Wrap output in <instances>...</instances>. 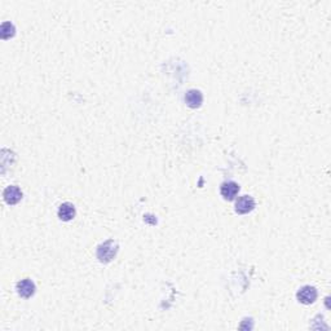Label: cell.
I'll list each match as a JSON object with an SVG mask.
<instances>
[{"label": "cell", "mask_w": 331, "mask_h": 331, "mask_svg": "<svg viewBox=\"0 0 331 331\" xmlns=\"http://www.w3.org/2000/svg\"><path fill=\"white\" fill-rule=\"evenodd\" d=\"M118 252V243L109 239L106 242L101 243L97 248V259L101 263H110Z\"/></svg>", "instance_id": "cell-1"}, {"label": "cell", "mask_w": 331, "mask_h": 331, "mask_svg": "<svg viewBox=\"0 0 331 331\" xmlns=\"http://www.w3.org/2000/svg\"><path fill=\"white\" fill-rule=\"evenodd\" d=\"M317 296H318L317 289L313 286H303L298 291V294H296V298H298L299 302L303 303V304H307V306L316 302Z\"/></svg>", "instance_id": "cell-2"}, {"label": "cell", "mask_w": 331, "mask_h": 331, "mask_svg": "<svg viewBox=\"0 0 331 331\" xmlns=\"http://www.w3.org/2000/svg\"><path fill=\"white\" fill-rule=\"evenodd\" d=\"M255 208V201L251 195H242L236 201V212L246 215Z\"/></svg>", "instance_id": "cell-3"}, {"label": "cell", "mask_w": 331, "mask_h": 331, "mask_svg": "<svg viewBox=\"0 0 331 331\" xmlns=\"http://www.w3.org/2000/svg\"><path fill=\"white\" fill-rule=\"evenodd\" d=\"M3 197L4 201L12 206V205H16V203H19L22 199V191L16 185H9V186L4 189Z\"/></svg>", "instance_id": "cell-4"}, {"label": "cell", "mask_w": 331, "mask_h": 331, "mask_svg": "<svg viewBox=\"0 0 331 331\" xmlns=\"http://www.w3.org/2000/svg\"><path fill=\"white\" fill-rule=\"evenodd\" d=\"M239 191V185L234 181H225L220 186V194L225 201H233Z\"/></svg>", "instance_id": "cell-5"}, {"label": "cell", "mask_w": 331, "mask_h": 331, "mask_svg": "<svg viewBox=\"0 0 331 331\" xmlns=\"http://www.w3.org/2000/svg\"><path fill=\"white\" fill-rule=\"evenodd\" d=\"M17 292H19L20 296H22L25 299L31 298L35 294V284L29 278L20 281L17 284Z\"/></svg>", "instance_id": "cell-6"}, {"label": "cell", "mask_w": 331, "mask_h": 331, "mask_svg": "<svg viewBox=\"0 0 331 331\" xmlns=\"http://www.w3.org/2000/svg\"><path fill=\"white\" fill-rule=\"evenodd\" d=\"M185 103L191 109H197L202 105L203 95L198 89H189L185 95Z\"/></svg>", "instance_id": "cell-7"}, {"label": "cell", "mask_w": 331, "mask_h": 331, "mask_svg": "<svg viewBox=\"0 0 331 331\" xmlns=\"http://www.w3.org/2000/svg\"><path fill=\"white\" fill-rule=\"evenodd\" d=\"M57 213H59V217L62 221H70V220H73L74 217H75L77 211H75V207H74L73 203L65 202L60 206L59 212Z\"/></svg>", "instance_id": "cell-8"}, {"label": "cell", "mask_w": 331, "mask_h": 331, "mask_svg": "<svg viewBox=\"0 0 331 331\" xmlns=\"http://www.w3.org/2000/svg\"><path fill=\"white\" fill-rule=\"evenodd\" d=\"M15 26H13V23L11 22H3L1 23V31H0V34H1V38L3 39H9V38H12L13 35H15Z\"/></svg>", "instance_id": "cell-9"}]
</instances>
